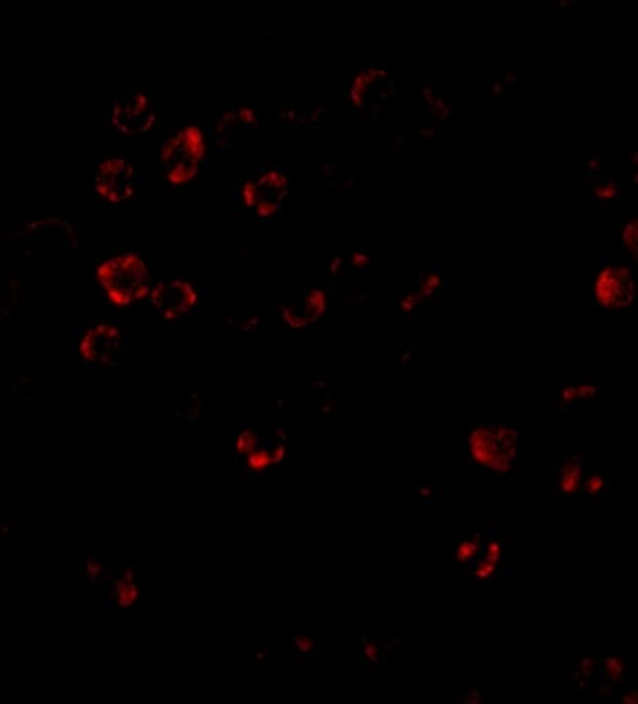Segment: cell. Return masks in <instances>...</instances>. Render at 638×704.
<instances>
[{
  "mask_svg": "<svg viewBox=\"0 0 638 704\" xmlns=\"http://www.w3.org/2000/svg\"><path fill=\"white\" fill-rule=\"evenodd\" d=\"M612 502V464L602 453L566 449L552 461L548 504L568 514H606Z\"/></svg>",
  "mask_w": 638,
  "mask_h": 704,
  "instance_id": "obj_1",
  "label": "cell"
},
{
  "mask_svg": "<svg viewBox=\"0 0 638 704\" xmlns=\"http://www.w3.org/2000/svg\"><path fill=\"white\" fill-rule=\"evenodd\" d=\"M637 656L616 646H588L562 668L564 684L576 694L602 696L612 703H637Z\"/></svg>",
  "mask_w": 638,
  "mask_h": 704,
  "instance_id": "obj_2",
  "label": "cell"
},
{
  "mask_svg": "<svg viewBox=\"0 0 638 704\" xmlns=\"http://www.w3.org/2000/svg\"><path fill=\"white\" fill-rule=\"evenodd\" d=\"M455 455L459 466L486 481H512L518 475L519 457L524 447V431L518 423L492 421L467 429L466 435H455Z\"/></svg>",
  "mask_w": 638,
  "mask_h": 704,
  "instance_id": "obj_3",
  "label": "cell"
},
{
  "mask_svg": "<svg viewBox=\"0 0 638 704\" xmlns=\"http://www.w3.org/2000/svg\"><path fill=\"white\" fill-rule=\"evenodd\" d=\"M635 272L626 262L597 260L586 270L582 305L594 314L606 319L623 317L635 306Z\"/></svg>",
  "mask_w": 638,
  "mask_h": 704,
  "instance_id": "obj_4",
  "label": "cell"
},
{
  "mask_svg": "<svg viewBox=\"0 0 638 704\" xmlns=\"http://www.w3.org/2000/svg\"><path fill=\"white\" fill-rule=\"evenodd\" d=\"M518 552V532L514 519L498 521L486 533L478 558L467 570L464 582L474 588H492L514 568V558Z\"/></svg>",
  "mask_w": 638,
  "mask_h": 704,
  "instance_id": "obj_5",
  "label": "cell"
},
{
  "mask_svg": "<svg viewBox=\"0 0 638 704\" xmlns=\"http://www.w3.org/2000/svg\"><path fill=\"white\" fill-rule=\"evenodd\" d=\"M99 280L118 306H130L144 298L149 288L146 262L135 254H121L99 268Z\"/></svg>",
  "mask_w": 638,
  "mask_h": 704,
  "instance_id": "obj_6",
  "label": "cell"
},
{
  "mask_svg": "<svg viewBox=\"0 0 638 704\" xmlns=\"http://www.w3.org/2000/svg\"><path fill=\"white\" fill-rule=\"evenodd\" d=\"M604 399V383L597 376H570L560 385L550 386L548 411L554 417H580L597 411Z\"/></svg>",
  "mask_w": 638,
  "mask_h": 704,
  "instance_id": "obj_7",
  "label": "cell"
},
{
  "mask_svg": "<svg viewBox=\"0 0 638 704\" xmlns=\"http://www.w3.org/2000/svg\"><path fill=\"white\" fill-rule=\"evenodd\" d=\"M201 151L204 147H201V134L198 127H186L180 134L173 135L161 153V160L170 180L175 184L187 182L196 173Z\"/></svg>",
  "mask_w": 638,
  "mask_h": 704,
  "instance_id": "obj_8",
  "label": "cell"
},
{
  "mask_svg": "<svg viewBox=\"0 0 638 704\" xmlns=\"http://www.w3.org/2000/svg\"><path fill=\"white\" fill-rule=\"evenodd\" d=\"M95 186L106 200L111 203H123L135 196L137 173L130 161L123 158H109L99 165L95 175Z\"/></svg>",
  "mask_w": 638,
  "mask_h": 704,
  "instance_id": "obj_9",
  "label": "cell"
},
{
  "mask_svg": "<svg viewBox=\"0 0 638 704\" xmlns=\"http://www.w3.org/2000/svg\"><path fill=\"white\" fill-rule=\"evenodd\" d=\"M158 111L144 94L121 97L111 111L113 127L123 135H144L154 129Z\"/></svg>",
  "mask_w": 638,
  "mask_h": 704,
  "instance_id": "obj_10",
  "label": "cell"
},
{
  "mask_svg": "<svg viewBox=\"0 0 638 704\" xmlns=\"http://www.w3.org/2000/svg\"><path fill=\"white\" fill-rule=\"evenodd\" d=\"M355 654H357V670L359 672H381L391 665L401 649V638L391 634H372V632H360L353 642Z\"/></svg>",
  "mask_w": 638,
  "mask_h": 704,
  "instance_id": "obj_11",
  "label": "cell"
},
{
  "mask_svg": "<svg viewBox=\"0 0 638 704\" xmlns=\"http://www.w3.org/2000/svg\"><path fill=\"white\" fill-rule=\"evenodd\" d=\"M246 203L260 215L279 212L284 200L289 198V180L279 172H267L258 175L246 186Z\"/></svg>",
  "mask_w": 638,
  "mask_h": 704,
  "instance_id": "obj_12",
  "label": "cell"
},
{
  "mask_svg": "<svg viewBox=\"0 0 638 704\" xmlns=\"http://www.w3.org/2000/svg\"><path fill=\"white\" fill-rule=\"evenodd\" d=\"M81 353L85 359L94 360L99 365H118L127 353V343L115 326L97 324L83 336Z\"/></svg>",
  "mask_w": 638,
  "mask_h": 704,
  "instance_id": "obj_13",
  "label": "cell"
},
{
  "mask_svg": "<svg viewBox=\"0 0 638 704\" xmlns=\"http://www.w3.org/2000/svg\"><path fill=\"white\" fill-rule=\"evenodd\" d=\"M391 89H393V79L389 77L387 69H365L351 85V99L363 111H367V109L377 111L385 103Z\"/></svg>",
  "mask_w": 638,
  "mask_h": 704,
  "instance_id": "obj_14",
  "label": "cell"
},
{
  "mask_svg": "<svg viewBox=\"0 0 638 704\" xmlns=\"http://www.w3.org/2000/svg\"><path fill=\"white\" fill-rule=\"evenodd\" d=\"M151 300L165 319H177L196 306V291L186 280L165 279L156 286Z\"/></svg>",
  "mask_w": 638,
  "mask_h": 704,
  "instance_id": "obj_15",
  "label": "cell"
},
{
  "mask_svg": "<svg viewBox=\"0 0 638 704\" xmlns=\"http://www.w3.org/2000/svg\"><path fill=\"white\" fill-rule=\"evenodd\" d=\"M324 294L312 288H305L300 293L291 294L286 302L280 305L282 320L291 326H306L319 319L324 310Z\"/></svg>",
  "mask_w": 638,
  "mask_h": 704,
  "instance_id": "obj_16",
  "label": "cell"
},
{
  "mask_svg": "<svg viewBox=\"0 0 638 704\" xmlns=\"http://www.w3.org/2000/svg\"><path fill=\"white\" fill-rule=\"evenodd\" d=\"M254 125L256 120L248 109L226 111L213 125V144L222 147L238 146L253 137Z\"/></svg>",
  "mask_w": 638,
  "mask_h": 704,
  "instance_id": "obj_17",
  "label": "cell"
},
{
  "mask_svg": "<svg viewBox=\"0 0 638 704\" xmlns=\"http://www.w3.org/2000/svg\"><path fill=\"white\" fill-rule=\"evenodd\" d=\"M272 121L280 125V127H312L317 125L322 118L324 111L319 107L312 106H298V103H289V106H280L270 113Z\"/></svg>",
  "mask_w": 638,
  "mask_h": 704,
  "instance_id": "obj_18",
  "label": "cell"
},
{
  "mask_svg": "<svg viewBox=\"0 0 638 704\" xmlns=\"http://www.w3.org/2000/svg\"><path fill=\"white\" fill-rule=\"evenodd\" d=\"M293 649L300 660H317L320 654V628L312 625L300 626L293 637Z\"/></svg>",
  "mask_w": 638,
  "mask_h": 704,
  "instance_id": "obj_19",
  "label": "cell"
},
{
  "mask_svg": "<svg viewBox=\"0 0 638 704\" xmlns=\"http://www.w3.org/2000/svg\"><path fill=\"white\" fill-rule=\"evenodd\" d=\"M635 224H637L635 218H630L628 222H623V227H621V232L616 234V239H614V246H616V250L621 252L625 262L626 258L633 260V262L637 258V226Z\"/></svg>",
  "mask_w": 638,
  "mask_h": 704,
  "instance_id": "obj_20",
  "label": "cell"
},
{
  "mask_svg": "<svg viewBox=\"0 0 638 704\" xmlns=\"http://www.w3.org/2000/svg\"><path fill=\"white\" fill-rule=\"evenodd\" d=\"M516 87H518V79L512 75V73H505L502 77H498L495 81V87H493V94H495V101L500 106H505L510 99L516 97Z\"/></svg>",
  "mask_w": 638,
  "mask_h": 704,
  "instance_id": "obj_21",
  "label": "cell"
},
{
  "mask_svg": "<svg viewBox=\"0 0 638 704\" xmlns=\"http://www.w3.org/2000/svg\"><path fill=\"white\" fill-rule=\"evenodd\" d=\"M459 701L464 703H483L486 701V691H483V680L481 678H464L459 687Z\"/></svg>",
  "mask_w": 638,
  "mask_h": 704,
  "instance_id": "obj_22",
  "label": "cell"
}]
</instances>
